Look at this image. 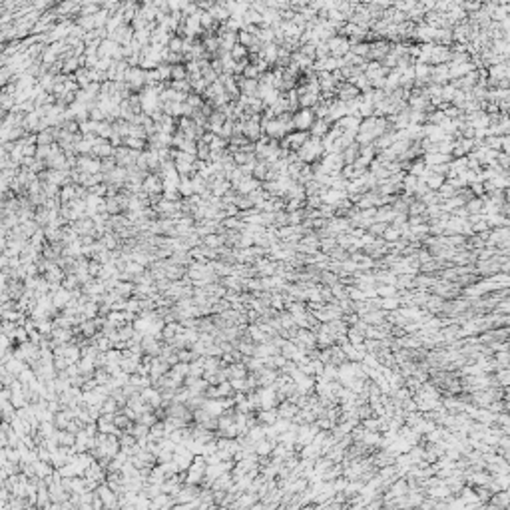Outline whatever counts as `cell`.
Segmentation results:
<instances>
[{
    "label": "cell",
    "instance_id": "29",
    "mask_svg": "<svg viewBox=\"0 0 510 510\" xmlns=\"http://www.w3.org/2000/svg\"><path fill=\"white\" fill-rule=\"evenodd\" d=\"M102 269H104V263H100L98 259H90V263H88V271H90V275H92V277H98V275L102 273Z\"/></svg>",
    "mask_w": 510,
    "mask_h": 510
},
{
    "label": "cell",
    "instance_id": "25",
    "mask_svg": "<svg viewBox=\"0 0 510 510\" xmlns=\"http://www.w3.org/2000/svg\"><path fill=\"white\" fill-rule=\"evenodd\" d=\"M311 132H313V136H315V138H319V136H325V134L329 132V128H327V120H325V118H321V120H317V122H313V126H311Z\"/></svg>",
    "mask_w": 510,
    "mask_h": 510
},
{
    "label": "cell",
    "instance_id": "22",
    "mask_svg": "<svg viewBox=\"0 0 510 510\" xmlns=\"http://www.w3.org/2000/svg\"><path fill=\"white\" fill-rule=\"evenodd\" d=\"M146 144H147V140H144V138H136V136L124 138V146H128L130 149H138V152H144Z\"/></svg>",
    "mask_w": 510,
    "mask_h": 510
},
{
    "label": "cell",
    "instance_id": "11",
    "mask_svg": "<svg viewBox=\"0 0 510 510\" xmlns=\"http://www.w3.org/2000/svg\"><path fill=\"white\" fill-rule=\"evenodd\" d=\"M72 297H74V293L70 291V289H66L64 285L62 287H58L56 291H52V299H54V305L62 311L70 301H72Z\"/></svg>",
    "mask_w": 510,
    "mask_h": 510
},
{
    "label": "cell",
    "instance_id": "13",
    "mask_svg": "<svg viewBox=\"0 0 510 510\" xmlns=\"http://www.w3.org/2000/svg\"><path fill=\"white\" fill-rule=\"evenodd\" d=\"M277 418H279L277 409H259V411H257V421H259L261 425H265V427L275 425Z\"/></svg>",
    "mask_w": 510,
    "mask_h": 510
},
{
    "label": "cell",
    "instance_id": "19",
    "mask_svg": "<svg viewBox=\"0 0 510 510\" xmlns=\"http://www.w3.org/2000/svg\"><path fill=\"white\" fill-rule=\"evenodd\" d=\"M2 367H6V369H8V371L14 375V377H18V375H20V373H22V371L28 367V363H26V361H22V359H18V357H12L10 361H8V363H4Z\"/></svg>",
    "mask_w": 510,
    "mask_h": 510
},
{
    "label": "cell",
    "instance_id": "30",
    "mask_svg": "<svg viewBox=\"0 0 510 510\" xmlns=\"http://www.w3.org/2000/svg\"><path fill=\"white\" fill-rule=\"evenodd\" d=\"M168 48H170L171 52L184 54V40H182V38H171V40L168 42Z\"/></svg>",
    "mask_w": 510,
    "mask_h": 510
},
{
    "label": "cell",
    "instance_id": "4",
    "mask_svg": "<svg viewBox=\"0 0 510 510\" xmlns=\"http://www.w3.org/2000/svg\"><path fill=\"white\" fill-rule=\"evenodd\" d=\"M124 82L128 84V88L132 90V92H142V90L146 88V70L142 66H130Z\"/></svg>",
    "mask_w": 510,
    "mask_h": 510
},
{
    "label": "cell",
    "instance_id": "26",
    "mask_svg": "<svg viewBox=\"0 0 510 510\" xmlns=\"http://www.w3.org/2000/svg\"><path fill=\"white\" fill-rule=\"evenodd\" d=\"M231 58L235 60V62H239V60H243V58H247V46H243V44H235L233 48H231Z\"/></svg>",
    "mask_w": 510,
    "mask_h": 510
},
{
    "label": "cell",
    "instance_id": "7",
    "mask_svg": "<svg viewBox=\"0 0 510 510\" xmlns=\"http://www.w3.org/2000/svg\"><path fill=\"white\" fill-rule=\"evenodd\" d=\"M140 397L152 407L154 411L156 409H160V407H164V399H162V391L160 389H156L154 385H149V387H146V389H142V393H140Z\"/></svg>",
    "mask_w": 510,
    "mask_h": 510
},
{
    "label": "cell",
    "instance_id": "5",
    "mask_svg": "<svg viewBox=\"0 0 510 510\" xmlns=\"http://www.w3.org/2000/svg\"><path fill=\"white\" fill-rule=\"evenodd\" d=\"M313 122H315V114H313L309 108H301L299 112L293 114V126H295V130L307 132V130H311Z\"/></svg>",
    "mask_w": 510,
    "mask_h": 510
},
{
    "label": "cell",
    "instance_id": "8",
    "mask_svg": "<svg viewBox=\"0 0 510 510\" xmlns=\"http://www.w3.org/2000/svg\"><path fill=\"white\" fill-rule=\"evenodd\" d=\"M96 492L102 496V500H104V508H120V496L110 488L108 483H100L98 488H96Z\"/></svg>",
    "mask_w": 510,
    "mask_h": 510
},
{
    "label": "cell",
    "instance_id": "27",
    "mask_svg": "<svg viewBox=\"0 0 510 510\" xmlns=\"http://www.w3.org/2000/svg\"><path fill=\"white\" fill-rule=\"evenodd\" d=\"M120 411V405H118V401L110 395L106 401H104V405H102V413H110V414H116Z\"/></svg>",
    "mask_w": 510,
    "mask_h": 510
},
{
    "label": "cell",
    "instance_id": "10",
    "mask_svg": "<svg viewBox=\"0 0 510 510\" xmlns=\"http://www.w3.org/2000/svg\"><path fill=\"white\" fill-rule=\"evenodd\" d=\"M170 363L166 361V359H162V357H154L152 359V363H149V377H152V383L154 381H158L162 375H166V373H170Z\"/></svg>",
    "mask_w": 510,
    "mask_h": 510
},
{
    "label": "cell",
    "instance_id": "12",
    "mask_svg": "<svg viewBox=\"0 0 510 510\" xmlns=\"http://www.w3.org/2000/svg\"><path fill=\"white\" fill-rule=\"evenodd\" d=\"M299 407L297 403H293V401H289V399H285V401H281L279 403V407H277V413H279V418H287V421H293L295 418V414L299 413Z\"/></svg>",
    "mask_w": 510,
    "mask_h": 510
},
{
    "label": "cell",
    "instance_id": "28",
    "mask_svg": "<svg viewBox=\"0 0 510 510\" xmlns=\"http://www.w3.org/2000/svg\"><path fill=\"white\" fill-rule=\"evenodd\" d=\"M146 269H147L146 265H142V263H138V261H134V259L126 263V271H130V273H134V275H142ZM134 279H136V277H134Z\"/></svg>",
    "mask_w": 510,
    "mask_h": 510
},
{
    "label": "cell",
    "instance_id": "1",
    "mask_svg": "<svg viewBox=\"0 0 510 510\" xmlns=\"http://www.w3.org/2000/svg\"><path fill=\"white\" fill-rule=\"evenodd\" d=\"M383 132H385V122H383V120L369 116L365 122L359 126V142H371L373 138L381 136Z\"/></svg>",
    "mask_w": 510,
    "mask_h": 510
},
{
    "label": "cell",
    "instance_id": "6",
    "mask_svg": "<svg viewBox=\"0 0 510 510\" xmlns=\"http://www.w3.org/2000/svg\"><path fill=\"white\" fill-rule=\"evenodd\" d=\"M142 188H144V192L149 194V195L164 194V179H162V175L156 173V171H154V173H147L146 179H144V184H142Z\"/></svg>",
    "mask_w": 510,
    "mask_h": 510
},
{
    "label": "cell",
    "instance_id": "18",
    "mask_svg": "<svg viewBox=\"0 0 510 510\" xmlns=\"http://www.w3.org/2000/svg\"><path fill=\"white\" fill-rule=\"evenodd\" d=\"M329 52H331L333 56H345L347 52H349V44H347V40H341V38H335V40H331L329 42Z\"/></svg>",
    "mask_w": 510,
    "mask_h": 510
},
{
    "label": "cell",
    "instance_id": "17",
    "mask_svg": "<svg viewBox=\"0 0 510 510\" xmlns=\"http://www.w3.org/2000/svg\"><path fill=\"white\" fill-rule=\"evenodd\" d=\"M203 245L212 247V249H219L225 245V235L223 233H209L203 237Z\"/></svg>",
    "mask_w": 510,
    "mask_h": 510
},
{
    "label": "cell",
    "instance_id": "24",
    "mask_svg": "<svg viewBox=\"0 0 510 510\" xmlns=\"http://www.w3.org/2000/svg\"><path fill=\"white\" fill-rule=\"evenodd\" d=\"M399 297L397 295H393V297H383V301H381V309L383 311H397L399 309Z\"/></svg>",
    "mask_w": 510,
    "mask_h": 510
},
{
    "label": "cell",
    "instance_id": "23",
    "mask_svg": "<svg viewBox=\"0 0 510 510\" xmlns=\"http://www.w3.org/2000/svg\"><path fill=\"white\" fill-rule=\"evenodd\" d=\"M62 285H64L66 289H70V291H76V289H80V287H82V281H80V277H78L76 273H66V277H64Z\"/></svg>",
    "mask_w": 510,
    "mask_h": 510
},
{
    "label": "cell",
    "instance_id": "31",
    "mask_svg": "<svg viewBox=\"0 0 510 510\" xmlns=\"http://www.w3.org/2000/svg\"><path fill=\"white\" fill-rule=\"evenodd\" d=\"M94 22H96V26H104L106 24V12H98L94 16Z\"/></svg>",
    "mask_w": 510,
    "mask_h": 510
},
{
    "label": "cell",
    "instance_id": "16",
    "mask_svg": "<svg viewBox=\"0 0 510 510\" xmlns=\"http://www.w3.org/2000/svg\"><path fill=\"white\" fill-rule=\"evenodd\" d=\"M277 442H273V440H269L267 437L265 438H261L259 442H255V453H257V457H271V453H273V446H275Z\"/></svg>",
    "mask_w": 510,
    "mask_h": 510
},
{
    "label": "cell",
    "instance_id": "9",
    "mask_svg": "<svg viewBox=\"0 0 510 510\" xmlns=\"http://www.w3.org/2000/svg\"><path fill=\"white\" fill-rule=\"evenodd\" d=\"M114 152H116V147L112 146V142L98 136V140H96V144H94V149H92V156L104 160V158H112Z\"/></svg>",
    "mask_w": 510,
    "mask_h": 510
},
{
    "label": "cell",
    "instance_id": "20",
    "mask_svg": "<svg viewBox=\"0 0 510 510\" xmlns=\"http://www.w3.org/2000/svg\"><path fill=\"white\" fill-rule=\"evenodd\" d=\"M120 295L122 297H126V299H130V297H134V289H136V283L134 281H122L120 279L118 283H116V287H114Z\"/></svg>",
    "mask_w": 510,
    "mask_h": 510
},
{
    "label": "cell",
    "instance_id": "14",
    "mask_svg": "<svg viewBox=\"0 0 510 510\" xmlns=\"http://www.w3.org/2000/svg\"><path fill=\"white\" fill-rule=\"evenodd\" d=\"M227 375H229V379H245L249 375V369L243 361H235V363L227 365Z\"/></svg>",
    "mask_w": 510,
    "mask_h": 510
},
{
    "label": "cell",
    "instance_id": "3",
    "mask_svg": "<svg viewBox=\"0 0 510 510\" xmlns=\"http://www.w3.org/2000/svg\"><path fill=\"white\" fill-rule=\"evenodd\" d=\"M321 152H323V144H321V140H319V138H313V140H307L301 147L297 149V158L301 160L303 164H309V162L317 160V158L321 156Z\"/></svg>",
    "mask_w": 510,
    "mask_h": 510
},
{
    "label": "cell",
    "instance_id": "2",
    "mask_svg": "<svg viewBox=\"0 0 510 510\" xmlns=\"http://www.w3.org/2000/svg\"><path fill=\"white\" fill-rule=\"evenodd\" d=\"M205 472H207V459L203 455H195L192 466L186 470V483L188 485H199L203 483L205 478Z\"/></svg>",
    "mask_w": 510,
    "mask_h": 510
},
{
    "label": "cell",
    "instance_id": "21",
    "mask_svg": "<svg viewBox=\"0 0 510 510\" xmlns=\"http://www.w3.org/2000/svg\"><path fill=\"white\" fill-rule=\"evenodd\" d=\"M179 194H182V197H190V195L195 194L194 179L190 175H182V179H179Z\"/></svg>",
    "mask_w": 510,
    "mask_h": 510
},
{
    "label": "cell",
    "instance_id": "15",
    "mask_svg": "<svg viewBox=\"0 0 510 510\" xmlns=\"http://www.w3.org/2000/svg\"><path fill=\"white\" fill-rule=\"evenodd\" d=\"M186 34L192 38V36H195L199 30H201V14H194V16H188V20H186Z\"/></svg>",
    "mask_w": 510,
    "mask_h": 510
}]
</instances>
